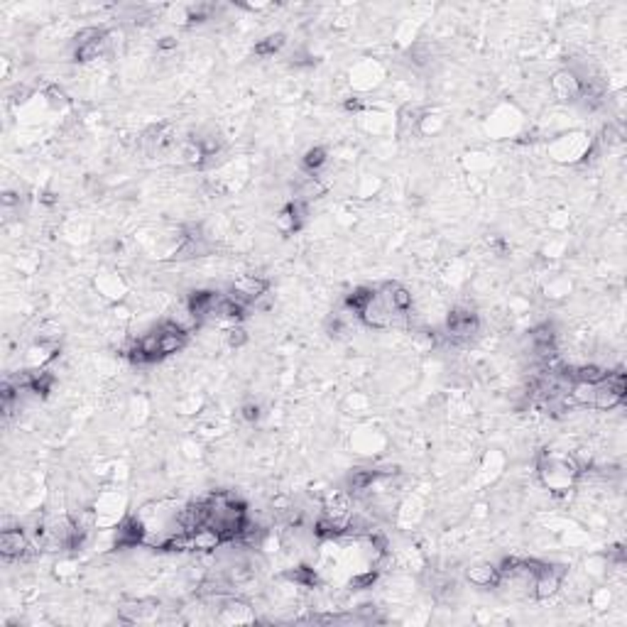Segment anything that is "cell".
Here are the masks:
<instances>
[{
  "label": "cell",
  "instance_id": "cell-7",
  "mask_svg": "<svg viewBox=\"0 0 627 627\" xmlns=\"http://www.w3.org/2000/svg\"><path fill=\"white\" fill-rule=\"evenodd\" d=\"M392 316H395V311L385 304V299H382L377 292H375V297L363 306V311L358 314V318H360L368 328H375V331H387V328H392Z\"/></svg>",
  "mask_w": 627,
  "mask_h": 627
},
{
  "label": "cell",
  "instance_id": "cell-8",
  "mask_svg": "<svg viewBox=\"0 0 627 627\" xmlns=\"http://www.w3.org/2000/svg\"><path fill=\"white\" fill-rule=\"evenodd\" d=\"M549 91L554 98L564 103H576L581 98V81L571 69H559L554 76L549 79Z\"/></svg>",
  "mask_w": 627,
  "mask_h": 627
},
{
  "label": "cell",
  "instance_id": "cell-15",
  "mask_svg": "<svg viewBox=\"0 0 627 627\" xmlns=\"http://www.w3.org/2000/svg\"><path fill=\"white\" fill-rule=\"evenodd\" d=\"M444 128H446V118L444 116H439V113H422L419 126H417V133L424 135V137H434V135H439Z\"/></svg>",
  "mask_w": 627,
  "mask_h": 627
},
{
  "label": "cell",
  "instance_id": "cell-3",
  "mask_svg": "<svg viewBox=\"0 0 627 627\" xmlns=\"http://www.w3.org/2000/svg\"><path fill=\"white\" fill-rule=\"evenodd\" d=\"M126 495L118 487H108V490L98 492V500L93 505L96 512V530H116L121 520L126 517Z\"/></svg>",
  "mask_w": 627,
  "mask_h": 627
},
{
  "label": "cell",
  "instance_id": "cell-19",
  "mask_svg": "<svg viewBox=\"0 0 627 627\" xmlns=\"http://www.w3.org/2000/svg\"><path fill=\"white\" fill-rule=\"evenodd\" d=\"M372 297H375V290H372V287H356V290H353L351 295L346 297L348 311H353L358 316V314L363 311V306H365L368 302L372 299Z\"/></svg>",
  "mask_w": 627,
  "mask_h": 627
},
{
  "label": "cell",
  "instance_id": "cell-9",
  "mask_svg": "<svg viewBox=\"0 0 627 627\" xmlns=\"http://www.w3.org/2000/svg\"><path fill=\"white\" fill-rule=\"evenodd\" d=\"M96 290L106 302H111V304H121V302H126L128 282L123 280L121 272H113V270L101 272V275L96 277Z\"/></svg>",
  "mask_w": 627,
  "mask_h": 627
},
{
  "label": "cell",
  "instance_id": "cell-11",
  "mask_svg": "<svg viewBox=\"0 0 627 627\" xmlns=\"http://www.w3.org/2000/svg\"><path fill=\"white\" fill-rule=\"evenodd\" d=\"M466 581L476 588H497L500 584V571L490 561H478L466 569Z\"/></svg>",
  "mask_w": 627,
  "mask_h": 627
},
{
  "label": "cell",
  "instance_id": "cell-20",
  "mask_svg": "<svg viewBox=\"0 0 627 627\" xmlns=\"http://www.w3.org/2000/svg\"><path fill=\"white\" fill-rule=\"evenodd\" d=\"M285 42H287V37L282 32L267 34L265 39H260V42L255 44V54L257 57H275V54L285 47Z\"/></svg>",
  "mask_w": 627,
  "mask_h": 627
},
{
  "label": "cell",
  "instance_id": "cell-23",
  "mask_svg": "<svg viewBox=\"0 0 627 627\" xmlns=\"http://www.w3.org/2000/svg\"><path fill=\"white\" fill-rule=\"evenodd\" d=\"M591 603H593V608H598V610L610 608V603H613V593H610V588L593 591V593H591Z\"/></svg>",
  "mask_w": 627,
  "mask_h": 627
},
{
  "label": "cell",
  "instance_id": "cell-6",
  "mask_svg": "<svg viewBox=\"0 0 627 627\" xmlns=\"http://www.w3.org/2000/svg\"><path fill=\"white\" fill-rule=\"evenodd\" d=\"M267 292H270V280H265L262 275H241L231 287V295L248 306L260 297H265Z\"/></svg>",
  "mask_w": 627,
  "mask_h": 627
},
{
  "label": "cell",
  "instance_id": "cell-12",
  "mask_svg": "<svg viewBox=\"0 0 627 627\" xmlns=\"http://www.w3.org/2000/svg\"><path fill=\"white\" fill-rule=\"evenodd\" d=\"M189 537H191V551H196V554H216V551L223 546L221 534L208 525L194 530Z\"/></svg>",
  "mask_w": 627,
  "mask_h": 627
},
{
  "label": "cell",
  "instance_id": "cell-10",
  "mask_svg": "<svg viewBox=\"0 0 627 627\" xmlns=\"http://www.w3.org/2000/svg\"><path fill=\"white\" fill-rule=\"evenodd\" d=\"M57 356H59V346L32 341V346H27L22 353V368H29V370H44Z\"/></svg>",
  "mask_w": 627,
  "mask_h": 627
},
{
  "label": "cell",
  "instance_id": "cell-25",
  "mask_svg": "<svg viewBox=\"0 0 627 627\" xmlns=\"http://www.w3.org/2000/svg\"><path fill=\"white\" fill-rule=\"evenodd\" d=\"M172 47H177V39L174 37H162L157 42V49H172Z\"/></svg>",
  "mask_w": 627,
  "mask_h": 627
},
{
  "label": "cell",
  "instance_id": "cell-21",
  "mask_svg": "<svg viewBox=\"0 0 627 627\" xmlns=\"http://www.w3.org/2000/svg\"><path fill=\"white\" fill-rule=\"evenodd\" d=\"M571 292V280L569 277H551L546 285V297L549 299H566Z\"/></svg>",
  "mask_w": 627,
  "mask_h": 627
},
{
  "label": "cell",
  "instance_id": "cell-24",
  "mask_svg": "<svg viewBox=\"0 0 627 627\" xmlns=\"http://www.w3.org/2000/svg\"><path fill=\"white\" fill-rule=\"evenodd\" d=\"M241 417L248 422V424H255V422L262 417V407L257 405V402H245V405L241 407Z\"/></svg>",
  "mask_w": 627,
  "mask_h": 627
},
{
  "label": "cell",
  "instance_id": "cell-5",
  "mask_svg": "<svg viewBox=\"0 0 627 627\" xmlns=\"http://www.w3.org/2000/svg\"><path fill=\"white\" fill-rule=\"evenodd\" d=\"M29 544H32V539L20 525L0 532V554H3L5 561H20L27 554Z\"/></svg>",
  "mask_w": 627,
  "mask_h": 627
},
{
  "label": "cell",
  "instance_id": "cell-22",
  "mask_svg": "<svg viewBox=\"0 0 627 627\" xmlns=\"http://www.w3.org/2000/svg\"><path fill=\"white\" fill-rule=\"evenodd\" d=\"M248 331L241 326V323H236V326H228L226 331H223V341H226L228 348H243L248 343Z\"/></svg>",
  "mask_w": 627,
  "mask_h": 627
},
{
  "label": "cell",
  "instance_id": "cell-16",
  "mask_svg": "<svg viewBox=\"0 0 627 627\" xmlns=\"http://www.w3.org/2000/svg\"><path fill=\"white\" fill-rule=\"evenodd\" d=\"M62 333L64 328L59 326L57 321H52V318H47V321H42L37 326V331H34V341L39 343H52V346H59V341H62Z\"/></svg>",
  "mask_w": 627,
  "mask_h": 627
},
{
  "label": "cell",
  "instance_id": "cell-14",
  "mask_svg": "<svg viewBox=\"0 0 627 627\" xmlns=\"http://www.w3.org/2000/svg\"><path fill=\"white\" fill-rule=\"evenodd\" d=\"M187 346H189V333H162L159 353H162V358H169V356L182 353Z\"/></svg>",
  "mask_w": 627,
  "mask_h": 627
},
{
  "label": "cell",
  "instance_id": "cell-1",
  "mask_svg": "<svg viewBox=\"0 0 627 627\" xmlns=\"http://www.w3.org/2000/svg\"><path fill=\"white\" fill-rule=\"evenodd\" d=\"M537 478L554 495H569L581 478V468L571 454H544L537 461Z\"/></svg>",
  "mask_w": 627,
  "mask_h": 627
},
{
  "label": "cell",
  "instance_id": "cell-2",
  "mask_svg": "<svg viewBox=\"0 0 627 627\" xmlns=\"http://www.w3.org/2000/svg\"><path fill=\"white\" fill-rule=\"evenodd\" d=\"M549 155L556 162H588L593 157V142H591V135H586V133L571 130L551 142Z\"/></svg>",
  "mask_w": 627,
  "mask_h": 627
},
{
  "label": "cell",
  "instance_id": "cell-18",
  "mask_svg": "<svg viewBox=\"0 0 627 627\" xmlns=\"http://www.w3.org/2000/svg\"><path fill=\"white\" fill-rule=\"evenodd\" d=\"M326 162H328L326 150H323V147H311V150H306L304 159H302V167H304L306 174H314V177H316V174L326 167Z\"/></svg>",
  "mask_w": 627,
  "mask_h": 627
},
{
  "label": "cell",
  "instance_id": "cell-17",
  "mask_svg": "<svg viewBox=\"0 0 627 627\" xmlns=\"http://www.w3.org/2000/svg\"><path fill=\"white\" fill-rule=\"evenodd\" d=\"M530 343L532 346H556V328L554 323L544 321L539 326H534L530 331Z\"/></svg>",
  "mask_w": 627,
  "mask_h": 627
},
{
  "label": "cell",
  "instance_id": "cell-4",
  "mask_svg": "<svg viewBox=\"0 0 627 627\" xmlns=\"http://www.w3.org/2000/svg\"><path fill=\"white\" fill-rule=\"evenodd\" d=\"M382 79H385V69L375 59H363L351 69V86L356 91H372L380 86Z\"/></svg>",
  "mask_w": 627,
  "mask_h": 627
},
{
  "label": "cell",
  "instance_id": "cell-13",
  "mask_svg": "<svg viewBox=\"0 0 627 627\" xmlns=\"http://www.w3.org/2000/svg\"><path fill=\"white\" fill-rule=\"evenodd\" d=\"M608 377V368L598 365V363H584V365L574 368V380L586 382V385H600Z\"/></svg>",
  "mask_w": 627,
  "mask_h": 627
}]
</instances>
